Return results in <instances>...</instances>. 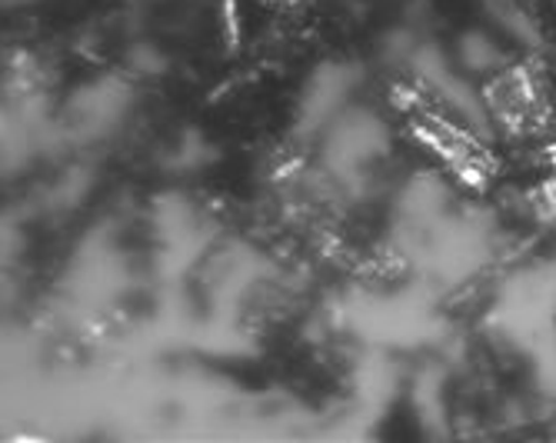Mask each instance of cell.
Wrapping results in <instances>:
<instances>
[{"instance_id":"1","label":"cell","mask_w":556,"mask_h":443,"mask_svg":"<svg viewBox=\"0 0 556 443\" xmlns=\"http://www.w3.org/2000/svg\"><path fill=\"white\" fill-rule=\"evenodd\" d=\"M460 58H464L470 67L483 71V67H490V64L500 61V51H496L493 40H490L486 34H467L464 43H460Z\"/></svg>"}]
</instances>
